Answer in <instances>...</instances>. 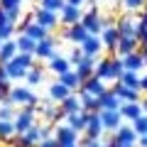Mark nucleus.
Returning <instances> with one entry per match:
<instances>
[{"instance_id": "f257e3e1", "label": "nucleus", "mask_w": 147, "mask_h": 147, "mask_svg": "<svg viewBox=\"0 0 147 147\" xmlns=\"http://www.w3.org/2000/svg\"><path fill=\"white\" fill-rule=\"evenodd\" d=\"M123 71H125V64H123V57H108V59H100L98 64H96V76L103 81H113L115 84L118 79L123 76Z\"/></svg>"}, {"instance_id": "f03ea898", "label": "nucleus", "mask_w": 147, "mask_h": 147, "mask_svg": "<svg viewBox=\"0 0 147 147\" xmlns=\"http://www.w3.org/2000/svg\"><path fill=\"white\" fill-rule=\"evenodd\" d=\"M7 100L15 103V105H20V108H25V105H39V96H37L30 86H12Z\"/></svg>"}, {"instance_id": "7ed1b4c3", "label": "nucleus", "mask_w": 147, "mask_h": 147, "mask_svg": "<svg viewBox=\"0 0 147 147\" xmlns=\"http://www.w3.org/2000/svg\"><path fill=\"white\" fill-rule=\"evenodd\" d=\"M34 115H37V105H25V108L17 110V115H15V130L17 135H22V132H27L32 125H37L34 123Z\"/></svg>"}, {"instance_id": "20e7f679", "label": "nucleus", "mask_w": 147, "mask_h": 147, "mask_svg": "<svg viewBox=\"0 0 147 147\" xmlns=\"http://www.w3.org/2000/svg\"><path fill=\"white\" fill-rule=\"evenodd\" d=\"M81 22H84V27L88 30V34H98V37H100V32L105 30V20L98 15V10H96V7H91L88 12H84Z\"/></svg>"}, {"instance_id": "39448f33", "label": "nucleus", "mask_w": 147, "mask_h": 147, "mask_svg": "<svg viewBox=\"0 0 147 147\" xmlns=\"http://www.w3.org/2000/svg\"><path fill=\"white\" fill-rule=\"evenodd\" d=\"M88 30L84 27V22H76V25H69L66 30H64V39L66 42H71V44H76V47H81V44L88 39Z\"/></svg>"}, {"instance_id": "423d86ee", "label": "nucleus", "mask_w": 147, "mask_h": 147, "mask_svg": "<svg viewBox=\"0 0 147 147\" xmlns=\"http://www.w3.org/2000/svg\"><path fill=\"white\" fill-rule=\"evenodd\" d=\"M54 137H57L59 140V145H74V142H79V132L74 130L71 125H69V123H59V125H54Z\"/></svg>"}, {"instance_id": "0eeeda50", "label": "nucleus", "mask_w": 147, "mask_h": 147, "mask_svg": "<svg viewBox=\"0 0 147 147\" xmlns=\"http://www.w3.org/2000/svg\"><path fill=\"white\" fill-rule=\"evenodd\" d=\"M34 22H39L42 27H47V30L52 32L61 20H59V12L47 10V7H37V10H34Z\"/></svg>"}, {"instance_id": "6e6552de", "label": "nucleus", "mask_w": 147, "mask_h": 147, "mask_svg": "<svg viewBox=\"0 0 147 147\" xmlns=\"http://www.w3.org/2000/svg\"><path fill=\"white\" fill-rule=\"evenodd\" d=\"M54 54H57V42H54V37L49 34L47 39H42V42H37V49H34V57L37 59H52Z\"/></svg>"}, {"instance_id": "1a4fd4ad", "label": "nucleus", "mask_w": 147, "mask_h": 147, "mask_svg": "<svg viewBox=\"0 0 147 147\" xmlns=\"http://www.w3.org/2000/svg\"><path fill=\"white\" fill-rule=\"evenodd\" d=\"M81 17H84V12H81V7H76V5H64V10L59 12V20H61V25L64 27H69V25H76V22H81Z\"/></svg>"}, {"instance_id": "9d476101", "label": "nucleus", "mask_w": 147, "mask_h": 147, "mask_svg": "<svg viewBox=\"0 0 147 147\" xmlns=\"http://www.w3.org/2000/svg\"><path fill=\"white\" fill-rule=\"evenodd\" d=\"M113 137L118 140V145H135V142L140 140V135L135 132L132 125H120L115 132H113Z\"/></svg>"}, {"instance_id": "9b49d317", "label": "nucleus", "mask_w": 147, "mask_h": 147, "mask_svg": "<svg viewBox=\"0 0 147 147\" xmlns=\"http://www.w3.org/2000/svg\"><path fill=\"white\" fill-rule=\"evenodd\" d=\"M96 64H98V61H96V57H84L76 66H74V71L79 74L81 81H86V79H91V76L96 74Z\"/></svg>"}, {"instance_id": "f8f14e48", "label": "nucleus", "mask_w": 147, "mask_h": 147, "mask_svg": "<svg viewBox=\"0 0 147 147\" xmlns=\"http://www.w3.org/2000/svg\"><path fill=\"white\" fill-rule=\"evenodd\" d=\"M120 115H123V120H137L140 115H145V108H142V103L140 100H130V103H123L120 105Z\"/></svg>"}, {"instance_id": "ddd939ff", "label": "nucleus", "mask_w": 147, "mask_h": 147, "mask_svg": "<svg viewBox=\"0 0 147 147\" xmlns=\"http://www.w3.org/2000/svg\"><path fill=\"white\" fill-rule=\"evenodd\" d=\"M88 118H91V113L79 110V113H69V115H66V123H69L76 132H86V127H88Z\"/></svg>"}, {"instance_id": "4468645a", "label": "nucleus", "mask_w": 147, "mask_h": 147, "mask_svg": "<svg viewBox=\"0 0 147 147\" xmlns=\"http://www.w3.org/2000/svg\"><path fill=\"white\" fill-rule=\"evenodd\" d=\"M81 49H84V54H86V57H96V59H98V54L105 49V44H103V39H100L98 34H91L88 39H86V42L81 44Z\"/></svg>"}, {"instance_id": "2eb2a0df", "label": "nucleus", "mask_w": 147, "mask_h": 147, "mask_svg": "<svg viewBox=\"0 0 147 147\" xmlns=\"http://www.w3.org/2000/svg\"><path fill=\"white\" fill-rule=\"evenodd\" d=\"M100 120H103L105 130H110V132H115L118 127L123 125V115H120V110H100Z\"/></svg>"}, {"instance_id": "dca6fc26", "label": "nucleus", "mask_w": 147, "mask_h": 147, "mask_svg": "<svg viewBox=\"0 0 147 147\" xmlns=\"http://www.w3.org/2000/svg\"><path fill=\"white\" fill-rule=\"evenodd\" d=\"M79 91H88V93H93V96H103L105 91H108V86H105V81L103 79H98V76H91V79H86L84 84H81V88Z\"/></svg>"}, {"instance_id": "f3484780", "label": "nucleus", "mask_w": 147, "mask_h": 147, "mask_svg": "<svg viewBox=\"0 0 147 147\" xmlns=\"http://www.w3.org/2000/svg\"><path fill=\"white\" fill-rule=\"evenodd\" d=\"M98 100H100V110H120L123 105V100L118 98V93L113 88H108L103 96H98Z\"/></svg>"}, {"instance_id": "a211bd4d", "label": "nucleus", "mask_w": 147, "mask_h": 147, "mask_svg": "<svg viewBox=\"0 0 147 147\" xmlns=\"http://www.w3.org/2000/svg\"><path fill=\"white\" fill-rule=\"evenodd\" d=\"M137 47H140V39L137 37H120L118 39V47H115V54L118 57H125V54L137 52Z\"/></svg>"}, {"instance_id": "6ab92c4d", "label": "nucleus", "mask_w": 147, "mask_h": 147, "mask_svg": "<svg viewBox=\"0 0 147 147\" xmlns=\"http://www.w3.org/2000/svg\"><path fill=\"white\" fill-rule=\"evenodd\" d=\"M71 93H74V91L69 88V86H64L61 81H54V84L49 86V100H54V103H61V100H66Z\"/></svg>"}, {"instance_id": "aec40b11", "label": "nucleus", "mask_w": 147, "mask_h": 147, "mask_svg": "<svg viewBox=\"0 0 147 147\" xmlns=\"http://www.w3.org/2000/svg\"><path fill=\"white\" fill-rule=\"evenodd\" d=\"M79 98H81V108L86 113H100V100L98 96L88 93V91H79Z\"/></svg>"}, {"instance_id": "412c9836", "label": "nucleus", "mask_w": 147, "mask_h": 147, "mask_svg": "<svg viewBox=\"0 0 147 147\" xmlns=\"http://www.w3.org/2000/svg\"><path fill=\"white\" fill-rule=\"evenodd\" d=\"M100 39H103L105 49L115 52V47H118V39H120V32H118V27H115V25H108L103 32H100Z\"/></svg>"}, {"instance_id": "4be33fe9", "label": "nucleus", "mask_w": 147, "mask_h": 147, "mask_svg": "<svg viewBox=\"0 0 147 147\" xmlns=\"http://www.w3.org/2000/svg\"><path fill=\"white\" fill-rule=\"evenodd\" d=\"M115 27H118V32H120V37H137V27H140V22H135L132 17H120Z\"/></svg>"}, {"instance_id": "5701e85b", "label": "nucleus", "mask_w": 147, "mask_h": 147, "mask_svg": "<svg viewBox=\"0 0 147 147\" xmlns=\"http://www.w3.org/2000/svg\"><path fill=\"white\" fill-rule=\"evenodd\" d=\"M113 91L118 93V98H120L123 103H130V100H137V98H140V91L130 88V86H123L120 81H115V84H113Z\"/></svg>"}, {"instance_id": "b1692460", "label": "nucleus", "mask_w": 147, "mask_h": 147, "mask_svg": "<svg viewBox=\"0 0 147 147\" xmlns=\"http://www.w3.org/2000/svg\"><path fill=\"white\" fill-rule=\"evenodd\" d=\"M123 64H125L127 71H140V69L145 66V57H142V52L137 49V52H132V54H125V57H123Z\"/></svg>"}, {"instance_id": "393cba45", "label": "nucleus", "mask_w": 147, "mask_h": 147, "mask_svg": "<svg viewBox=\"0 0 147 147\" xmlns=\"http://www.w3.org/2000/svg\"><path fill=\"white\" fill-rule=\"evenodd\" d=\"M49 69H52V71H54V74L59 76V74H64V71H71L74 66H71V61H69L66 57H61V54L57 52V54H54L52 59H49Z\"/></svg>"}, {"instance_id": "a878e982", "label": "nucleus", "mask_w": 147, "mask_h": 147, "mask_svg": "<svg viewBox=\"0 0 147 147\" xmlns=\"http://www.w3.org/2000/svg\"><path fill=\"white\" fill-rule=\"evenodd\" d=\"M118 81H120L123 86H130V88H135V91H142V88H140V86H142L140 71H127V69H125V71H123V76H120Z\"/></svg>"}, {"instance_id": "bb28decb", "label": "nucleus", "mask_w": 147, "mask_h": 147, "mask_svg": "<svg viewBox=\"0 0 147 147\" xmlns=\"http://www.w3.org/2000/svg\"><path fill=\"white\" fill-rule=\"evenodd\" d=\"M15 57H17V44H15V39H7V42L0 44V64L12 61Z\"/></svg>"}, {"instance_id": "cd10ccee", "label": "nucleus", "mask_w": 147, "mask_h": 147, "mask_svg": "<svg viewBox=\"0 0 147 147\" xmlns=\"http://www.w3.org/2000/svg\"><path fill=\"white\" fill-rule=\"evenodd\" d=\"M5 69H7V76H10V81H22V79H27V71H30V69H25L22 64H17L15 59H12V61H7Z\"/></svg>"}, {"instance_id": "c85d7f7f", "label": "nucleus", "mask_w": 147, "mask_h": 147, "mask_svg": "<svg viewBox=\"0 0 147 147\" xmlns=\"http://www.w3.org/2000/svg\"><path fill=\"white\" fill-rule=\"evenodd\" d=\"M57 81H61V84H64V86H69L71 91H79V88H81V84H84V81L79 79V74L74 71V69H71V71L59 74V79H57Z\"/></svg>"}, {"instance_id": "c756f323", "label": "nucleus", "mask_w": 147, "mask_h": 147, "mask_svg": "<svg viewBox=\"0 0 147 147\" xmlns=\"http://www.w3.org/2000/svg\"><path fill=\"white\" fill-rule=\"evenodd\" d=\"M22 34L32 37L34 42H42V39H47V37H49V30H47V27H42V25H39V22H32V25L27 27V30L22 32Z\"/></svg>"}, {"instance_id": "7c9ffc66", "label": "nucleus", "mask_w": 147, "mask_h": 147, "mask_svg": "<svg viewBox=\"0 0 147 147\" xmlns=\"http://www.w3.org/2000/svg\"><path fill=\"white\" fill-rule=\"evenodd\" d=\"M59 108H61L66 115H69V113H79V110H84V108H81V98H79V93H71L66 100H61V103H59Z\"/></svg>"}, {"instance_id": "2f4dec72", "label": "nucleus", "mask_w": 147, "mask_h": 147, "mask_svg": "<svg viewBox=\"0 0 147 147\" xmlns=\"http://www.w3.org/2000/svg\"><path fill=\"white\" fill-rule=\"evenodd\" d=\"M15 44H17V52H27V54H34V49H37V42L27 34H17Z\"/></svg>"}, {"instance_id": "473e14b6", "label": "nucleus", "mask_w": 147, "mask_h": 147, "mask_svg": "<svg viewBox=\"0 0 147 147\" xmlns=\"http://www.w3.org/2000/svg\"><path fill=\"white\" fill-rule=\"evenodd\" d=\"M15 115H17V105L10 100H3L0 103V120H15Z\"/></svg>"}, {"instance_id": "72a5a7b5", "label": "nucleus", "mask_w": 147, "mask_h": 147, "mask_svg": "<svg viewBox=\"0 0 147 147\" xmlns=\"http://www.w3.org/2000/svg\"><path fill=\"white\" fill-rule=\"evenodd\" d=\"M15 135H17L15 123H12V120H0V140H7V142H10Z\"/></svg>"}, {"instance_id": "f704fd0d", "label": "nucleus", "mask_w": 147, "mask_h": 147, "mask_svg": "<svg viewBox=\"0 0 147 147\" xmlns=\"http://www.w3.org/2000/svg\"><path fill=\"white\" fill-rule=\"evenodd\" d=\"M27 86H30V88H32V86H39V84H42V81H44V71H42V69H39V66H34V69H30V71H27Z\"/></svg>"}, {"instance_id": "c9c22d12", "label": "nucleus", "mask_w": 147, "mask_h": 147, "mask_svg": "<svg viewBox=\"0 0 147 147\" xmlns=\"http://www.w3.org/2000/svg\"><path fill=\"white\" fill-rule=\"evenodd\" d=\"M15 61L22 64L25 69H34V66H37V57H34V54H27V52H17Z\"/></svg>"}, {"instance_id": "e433bc0d", "label": "nucleus", "mask_w": 147, "mask_h": 147, "mask_svg": "<svg viewBox=\"0 0 147 147\" xmlns=\"http://www.w3.org/2000/svg\"><path fill=\"white\" fill-rule=\"evenodd\" d=\"M22 135L27 137V140L32 142V145H37V142H42V125H32L27 132H22Z\"/></svg>"}, {"instance_id": "4c0bfd02", "label": "nucleus", "mask_w": 147, "mask_h": 147, "mask_svg": "<svg viewBox=\"0 0 147 147\" xmlns=\"http://www.w3.org/2000/svg\"><path fill=\"white\" fill-rule=\"evenodd\" d=\"M66 0H39V7H47V10H54V12H61Z\"/></svg>"}, {"instance_id": "58836bf2", "label": "nucleus", "mask_w": 147, "mask_h": 147, "mask_svg": "<svg viewBox=\"0 0 147 147\" xmlns=\"http://www.w3.org/2000/svg\"><path fill=\"white\" fill-rule=\"evenodd\" d=\"M130 125L135 127V132H137L140 137H142V135H147V113H145V115H140L137 120H132Z\"/></svg>"}, {"instance_id": "ea45409f", "label": "nucleus", "mask_w": 147, "mask_h": 147, "mask_svg": "<svg viewBox=\"0 0 147 147\" xmlns=\"http://www.w3.org/2000/svg\"><path fill=\"white\" fill-rule=\"evenodd\" d=\"M123 5H125L127 10H145L147 0H123Z\"/></svg>"}, {"instance_id": "a19ab883", "label": "nucleus", "mask_w": 147, "mask_h": 147, "mask_svg": "<svg viewBox=\"0 0 147 147\" xmlns=\"http://www.w3.org/2000/svg\"><path fill=\"white\" fill-rule=\"evenodd\" d=\"M32 22H34V12H32V15H25L20 22H17V34H22V32H25L27 27L32 25Z\"/></svg>"}, {"instance_id": "79ce46f5", "label": "nucleus", "mask_w": 147, "mask_h": 147, "mask_svg": "<svg viewBox=\"0 0 147 147\" xmlns=\"http://www.w3.org/2000/svg\"><path fill=\"white\" fill-rule=\"evenodd\" d=\"M84 57H86V54H84V49H81V47H76L71 54H69V61H71V66H76V64H79Z\"/></svg>"}, {"instance_id": "37998d69", "label": "nucleus", "mask_w": 147, "mask_h": 147, "mask_svg": "<svg viewBox=\"0 0 147 147\" xmlns=\"http://www.w3.org/2000/svg\"><path fill=\"white\" fill-rule=\"evenodd\" d=\"M5 12H7V17H10V22H12V25H17V22H20L22 5H17V7H10V10H5Z\"/></svg>"}, {"instance_id": "c03bdc74", "label": "nucleus", "mask_w": 147, "mask_h": 147, "mask_svg": "<svg viewBox=\"0 0 147 147\" xmlns=\"http://www.w3.org/2000/svg\"><path fill=\"white\" fill-rule=\"evenodd\" d=\"M12 145H15V147H34V145H32V142L30 140H27V137L25 135H15V137H12Z\"/></svg>"}, {"instance_id": "a18cd8bd", "label": "nucleus", "mask_w": 147, "mask_h": 147, "mask_svg": "<svg viewBox=\"0 0 147 147\" xmlns=\"http://www.w3.org/2000/svg\"><path fill=\"white\" fill-rule=\"evenodd\" d=\"M10 91H12L10 81H0V100H7V96H10Z\"/></svg>"}, {"instance_id": "49530a36", "label": "nucleus", "mask_w": 147, "mask_h": 147, "mask_svg": "<svg viewBox=\"0 0 147 147\" xmlns=\"http://www.w3.org/2000/svg\"><path fill=\"white\" fill-rule=\"evenodd\" d=\"M137 39H140V47H147V27L140 22V27H137Z\"/></svg>"}, {"instance_id": "de8ad7c7", "label": "nucleus", "mask_w": 147, "mask_h": 147, "mask_svg": "<svg viewBox=\"0 0 147 147\" xmlns=\"http://www.w3.org/2000/svg\"><path fill=\"white\" fill-rule=\"evenodd\" d=\"M34 147H61V145H59V140H57V137H47V140L37 142Z\"/></svg>"}, {"instance_id": "09e8293b", "label": "nucleus", "mask_w": 147, "mask_h": 147, "mask_svg": "<svg viewBox=\"0 0 147 147\" xmlns=\"http://www.w3.org/2000/svg\"><path fill=\"white\" fill-rule=\"evenodd\" d=\"M17 5H22L20 0H0V7L3 10H10V7H17Z\"/></svg>"}, {"instance_id": "8fccbe9b", "label": "nucleus", "mask_w": 147, "mask_h": 147, "mask_svg": "<svg viewBox=\"0 0 147 147\" xmlns=\"http://www.w3.org/2000/svg\"><path fill=\"white\" fill-rule=\"evenodd\" d=\"M5 25H10V17H7V12L0 7V27H5Z\"/></svg>"}, {"instance_id": "3c124183", "label": "nucleus", "mask_w": 147, "mask_h": 147, "mask_svg": "<svg viewBox=\"0 0 147 147\" xmlns=\"http://www.w3.org/2000/svg\"><path fill=\"white\" fill-rule=\"evenodd\" d=\"M0 81H10V76H7V69H5V64H0Z\"/></svg>"}, {"instance_id": "603ef678", "label": "nucleus", "mask_w": 147, "mask_h": 147, "mask_svg": "<svg viewBox=\"0 0 147 147\" xmlns=\"http://www.w3.org/2000/svg\"><path fill=\"white\" fill-rule=\"evenodd\" d=\"M84 147H105V142H100V140H93V142H88V145H84Z\"/></svg>"}, {"instance_id": "864d4df0", "label": "nucleus", "mask_w": 147, "mask_h": 147, "mask_svg": "<svg viewBox=\"0 0 147 147\" xmlns=\"http://www.w3.org/2000/svg\"><path fill=\"white\" fill-rule=\"evenodd\" d=\"M140 12H142V15H140V22L147 27V7H145V10H140Z\"/></svg>"}, {"instance_id": "5fc2aeb1", "label": "nucleus", "mask_w": 147, "mask_h": 147, "mask_svg": "<svg viewBox=\"0 0 147 147\" xmlns=\"http://www.w3.org/2000/svg\"><path fill=\"white\" fill-rule=\"evenodd\" d=\"M66 3H69V5H76V7H81V5L86 3V0H66Z\"/></svg>"}, {"instance_id": "6e6d98bb", "label": "nucleus", "mask_w": 147, "mask_h": 147, "mask_svg": "<svg viewBox=\"0 0 147 147\" xmlns=\"http://www.w3.org/2000/svg\"><path fill=\"white\" fill-rule=\"evenodd\" d=\"M137 142H140V147H147V135H142V137H140Z\"/></svg>"}, {"instance_id": "4d7b16f0", "label": "nucleus", "mask_w": 147, "mask_h": 147, "mask_svg": "<svg viewBox=\"0 0 147 147\" xmlns=\"http://www.w3.org/2000/svg\"><path fill=\"white\" fill-rule=\"evenodd\" d=\"M140 52H142V57H145V66H147V47H140Z\"/></svg>"}, {"instance_id": "13d9d810", "label": "nucleus", "mask_w": 147, "mask_h": 147, "mask_svg": "<svg viewBox=\"0 0 147 147\" xmlns=\"http://www.w3.org/2000/svg\"><path fill=\"white\" fill-rule=\"evenodd\" d=\"M142 91H147V76H142V86H140Z\"/></svg>"}, {"instance_id": "bf43d9fd", "label": "nucleus", "mask_w": 147, "mask_h": 147, "mask_svg": "<svg viewBox=\"0 0 147 147\" xmlns=\"http://www.w3.org/2000/svg\"><path fill=\"white\" fill-rule=\"evenodd\" d=\"M64 147H81V145H79V142H74V145H64Z\"/></svg>"}, {"instance_id": "052dcab7", "label": "nucleus", "mask_w": 147, "mask_h": 147, "mask_svg": "<svg viewBox=\"0 0 147 147\" xmlns=\"http://www.w3.org/2000/svg\"><path fill=\"white\" fill-rule=\"evenodd\" d=\"M142 108H145V113H147V98H145V100H142Z\"/></svg>"}, {"instance_id": "680f3d73", "label": "nucleus", "mask_w": 147, "mask_h": 147, "mask_svg": "<svg viewBox=\"0 0 147 147\" xmlns=\"http://www.w3.org/2000/svg\"><path fill=\"white\" fill-rule=\"evenodd\" d=\"M86 3H98V0H86Z\"/></svg>"}, {"instance_id": "e2e57ef3", "label": "nucleus", "mask_w": 147, "mask_h": 147, "mask_svg": "<svg viewBox=\"0 0 147 147\" xmlns=\"http://www.w3.org/2000/svg\"><path fill=\"white\" fill-rule=\"evenodd\" d=\"M0 44H3V37H0Z\"/></svg>"}, {"instance_id": "0e129e2a", "label": "nucleus", "mask_w": 147, "mask_h": 147, "mask_svg": "<svg viewBox=\"0 0 147 147\" xmlns=\"http://www.w3.org/2000/svg\"><path fill=\"white\" fill-rule=\"evenodd\" d=\"M20 3H25V0H20Z\"/></svg>"}]
</instances>
